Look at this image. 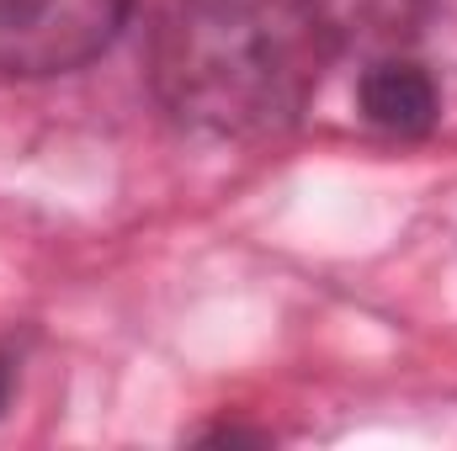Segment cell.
I'll return each mask as SVG.
<instances>
[{"instance_id": "1", "label": "cell", "mask_w": 457, "mask_h": 451, "mask_svg": "<svg viewBox=\"0 0 457 451\" xmlns=\"http://www.w3.org/2000/svg\"><path fill=\"white\" fill-rule=\"evenodd\" d=\"M325 43L298 0H165L149 32L160 107L203 138H271L320 91Z\"/></svg>"}, {"instance_id": "2", "label": "cell", "mask_w": 457, "mask_h": 451, "mask_svg": "<svg viewBox=\"0 0 457 451\" xmlns=\"http://www.w3.org/2000/svg\"><path fill=\"white\" fill-rule=\"evenodd\" d=\"M133 0H0V75L54 80L117 43Z\"/></svg>"}, {"instance_id": "3", "label": "cell", "mask_w": 457, "mask_h": 451, "mask_svg": "<svg viewBox=\"0 0 457 451\" xmlns=\"http://www.w3.org/2000/svg\"><path fill=\"white\" fill-rule=\"evenodd\" d=\"M303 16L314 21L320 43L330 59H383V53H410L431 0H298Z\"/></svg>"}, {"instance_id": "4", "label": "cell", "mask_w": 457, "mask_h": 451, "mask_svg": "<svg viewBox=\"0 0 457 451\" xmlns=\"http://www.w3.org/2000/svg\"><path fill=\"white\" fill-rule=\"evenodd\" d=\"M356 102H361V117L388 138H426L436 127V117H442L436 75L415 53L367 59L361 80H356Z\"/></svg>"}, {"instance_id": "5", "label": "cell", "mask_w": 457, "mask_h": 451, "mask_svg": "<svg viewBox=\"0 0 457 451\" xmlns=\"http://www.w3.org/2000/svg\"><path fill=\"white\" fill-rule=\"evenodd\" d=\"M11 388H16V356L0 345V409L11 404Z\"/></svg>"}]
</instances>
